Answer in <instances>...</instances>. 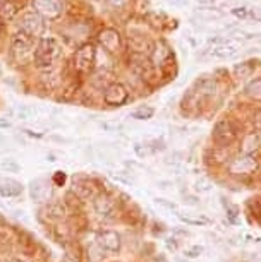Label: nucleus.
<instances>
[{
	"label": "nucleus",
	"mask_w": 261,
	"mask_h": 262,
	"mask_svg": "<svg viewBox=\"0 0 261 262\" xmlns=\"http://www.w3.org/2000/svg\"><path fill=\"white\" fill-rule=\"evenodd\" d=\"M61 45L55 38H42L38 41L36 48H34V55H33V62L36 67L40 69H50L55 67V62L61 58Z\"/></svg>",
	"instance_id": "nucleus-1"
},
{
	"label": "nucleus",
	"mask_w": 261,
	"mask_h": 262,
	"mask_svg": "<svg viewBox=\"0 0 261 262\" xmlns=\"http://www.w3.org/2000/svg\"><path fill=\"white\" fill-rule=\"evenodd\" d=\"M237 136H239L237 125L234 123L232 118H227V117L220 118V120L215 123L213 132H211L213 142L220 147H229L230 144H234V142L237 141Z\"/></svg>",
	"instance_id": "nucleus-2"
},
{
	"label": "nucleus",
	"mask_w": 261,
	"mask_h": 262,
	"mask_svg": "<svg viewBox=\"0 0 261 262\" xmlns=\"http://www.w3.org/2000/svg\"><path fill=\"white\" fill-rule=\"evenodd\" d=\"M34 39L26 36L23 33H17L16 36L12 39V45H11V55L16 62L24 63L28 60H33L34 55Z\"/></svg>",
	"instance_id": "nucleus-3"
},
{
	"label": "nucleus",
	"mask_w": 261,
	"mask_h": 262,
	"mask_svg": "<svg viewBox=\"0 0 261 262\" xmlns=\"http://www.w3.org/2000/svg\"><path fill=\"white\" fill-rule=\"evenodd\" d=\"M96 60V48L91 43H85L83 47H79L74 53L72 58V67L77 74H88L95 67Z\"/></svg>",
	"instance_id": "nucleus-4"
},
{
	"label": "nucleus",
	"mask_w": 261,
	"mask_h": 262,
	"mask_svg": "<svg viewBox=\"0 0 261 262\" xmlns=\"http://www.w3.org/2000/svg\"><path fill=\"white\" fill-rule=\"evenodd\" d=\"M256 170H258V160H256L254 155H240L234 158L229 165V173L232 177H237V179L253 175Z\"/></svg>",
	"instance_id": "nucleus-5"
},
{
	"label": "nucleus",
	"mask_w": 261,
	"mask_h": 262,
	"mask_svg": "<svg viewBox=\"0 0 261 262\" xmlns=\"http://www.w3.org/2000/svg\"><path fill=\"white\" fill-rule=\"evenodd\" d=\"M19 31L29 38H40L45 33V21L36 12H26L19 21Z\"/></svg>",
	"instance_id": "nucleus-6"
},
{
	"label": "nucleus",
	"mask_w": 261,
	"mask_h": 262,
	"mask_svg": "<svg viewBox=\"0 0 261 262\" xmlns=\"http://www.w3.org/2000/svg\"><path fill=\"white\" fill-rule=\"evenodd\" d=\"M31 4L38 16L43 19H50V21H55L64 12L62 0H31Z\"/></svg>",
	"instance_id": "nucleus-7"
},
{
	"label": "nucleus",
	"mask_w": 261,
	"mask_h": 262,
	"mask_svg": "<svg viewBox=\"0 0 261 262\" xmlns=\"http://www.w3.org/2000/svg\"><path fill=\"white\" fill-rule=\"evenodd\" d=\"M98 43L100 47L105 50L108 55H117L122 52V38L117 29L114 28H107L98 34Z\"/></svg>",
	"instance_id": "nucleus-8"
},
{
	"label": "nucleus",
	"mask_w": 261,
	"mask_h": 262,
	"mask_svg": "<svg viewBox=\"0 0 261 262\" xmlns=\"http://www.w3.org/2000/svg\"><path fill=\"white\" fill-rule=\"evenodd\" d=\"M129 100V93H127L126 86L121 82H112L105 88L103 93V101L108 106H122Z\"/></svg>",
	"instance_id": "nucleus-9"
},
{
	"label": "nucleus",
	"mask_w": 261,
	"mask_h": 262,
	"mask_svg": "<svg viewBox=\"0 0 261 262\" xmlns=\"http://www.w3.org/2000/svg\"><path fill=\"white\" fill-rule=\"evenodd\" d=\"M93 209L98 216L110 217L117 209V201L108 192H98V195L93 199Z\"/></svg>",
	"instance_id": "nucleus-10"
},
{
	"label": "nucleus",
	"mask_w": 261,
	"mask_h": 262,
	"mask_svg": "<svg viewBox=\"0 0 261 262\" xmlns=\"http://www.w3.org/2000/svg\"><path fill=\"white\" fill-rule=\"evenodd\" d=\"M95 242L105 252H119L121 250V235L114 230H102L98 231Z\"/></svg>",
	"instance_id": "nucleus-11"
},
{
	"label": "nucleus",
	"mask_w": 261,
	"mask_h": 262,
	"mask_svg": "<svg viewBox=\"0 0 261 262\" xmlns=\"http://www.w3.org/2000/svg\"><path fill=\"white\" fill-rule=\"evenodd\" d=\"M72 194L79 201H93L98 195V190L95 182H91L90 179H77L74 180Z\"/></svg>",
	"instance_id": "nucleus-12"
},
{
	"label": "nucleus",
	"mask_w": 261,
	"mask_h": 262,
	"mask_svg": "<svg viewBox=\"0 0 261 262\" xmlns=\"http://www.w3.org/2000/svg\"><path fill=\"white\" fill-rule=\"evenodd\" d=\"M170 57H172V50H170V47L167 45L165 41L155 43L153 48L150 50V62L153 63L155 67L164 66V63L169 60Z\"/></svg>",
	"instance_id": "nucleus-13"
},
{
	"label": "nucleus",
	"mask_w": 261,
	"mask_h": 262,
	"mask_svg": "<svg viewBox=\"0 0 261 262\" xmlns=\"http://www.w3.org/2000/svg\"><path fill=\"white\" fill-rule=\"evenodd\" d=\"M31 197L34 202H48V197H50V185H48L47 180H33L31 182Z\"/></svg>",
	"instance_id": "nucleus-14"
},
{
	"label": "nucleus",
	"mask_w": 261,
	"mask_h": 262,
	"mask_svg": "<svg viewBox=\"0 0 261 262\" xmlns=\"http://www.w3.org/2000/svg\"><path fill=\"white\" fill-rule=\"evenodd\" d=\"M237 53H239V48L227 41V43H224V45L213 47V50L210 52V55L215 58H222V60H227V58H234Z\"/></svg>",
	"instance_id": "nucleus-15"
},
{
	"label": "nucleus",
	"mask_w": 261,
	"mask_h": 262,
	"mask_svg": "<svg viewBox=\"0 0 261 262\" xmlns=\"http://www.w3.org/2000/svg\"><path fill=\"white\" fill-rule=\"evenodd\" d=\"M240 146H243V155H254V151L259 149L261 146V134H258V132L246 134Z\"/></svg>",
	"instance_id": "nucleus-16"
},
{
	"label": "nucleus",
	"mask_w": 261,
	"mask_h": 262,
	"mask_svg": "<svg viewBox=\"0 0 261 262\" xmlns=\"http://www.w3.org/2000/svg\"><path fill=\"white\" fill-rule=\"evenodd\" d=\"M21 192H23V185L19 184V182L12 179L0 180V194L4 197H17V195H21Z\"/></svg>",
	"instance_id": "nucleus-17"
},
{
	"label": "nucleus",
	"mask_w": 261,
	"mask_h": 262,
	"mask_svg": "<svg viewBox=\"0 0 261 262\" xmlns=\"http://www.w3.org/2000/svg\"><path fill=\"white\" fill-rule=\"evenodd\" d=\"M42 82H43V86L48 88V90L57 88L58 82H61V72H58V69H55V67L45 69V72H43V76H42Z\"/></svg>",
	"instance_id": "nucleus-18"
},
{
	"label": "nucleus",
	"mask_w": 261,
	"mask_h": 262,
	"mask_svg": "<svg viewBox=\"0 0 261 262\" xmlns=\"http://www.w3.org/2000/svg\"><path fill=\"white\" fill-rule=\"evenodd\" d=\"M179 220L184 221L186 225H194V226H201V225H210V220L203 214H194V212H179Z\"/></svg>",
	"instance_id": "nucleus-19"
},
{
	"label": "nucleus",
	"mask_w": 261,
	"mask_h": 262,
	"mask_svg": "<svg viewBox=\"0 0 261 262\" xmlns=\"http://www.w3.org/2000/svg\"><path fill=\"white\" fill-rule=\"evenodd\" d=\"M45 212L52 221H62L64 217H66V207H64L61 202H48L45 207Z\"/></svg>",
	"instance_id": "nucleus-20"
},
{
	"label": "nucleus",
	"mask_w": 261,
	"mask_h": 262,
	"mask_svg": "<svg viewBox=\"0 0 261 262\" xmlns=\"http://www.w3.org/2000/svg\"><path fill=\"white\" fill-rule=\"evenodd\" d=\"M17 14V6L12 0H0V19L2 21H11Z\"/></svg>",
	"instance_id": "nucleus-21"
},
{
	"label": "nucleus",
	"mask_w": 261,
	"mask_h": 262,
	"mask_svg": "<svg viewBox=\"0 0 261 262\" xmlns=\"http://www.w3.org/2000/svg\"><path fill=\"white\" fill-rule=\"evenodd\" d=\"M244 91L253 101H261V76L253 79V81H249Z\"/></svg>",
	"instance_id": "nucleus-22"
},
{
	"label": "nucleus",
	"mask_w": 261,
	"mask_h": 262,
	"mask_svg": "<svg viewBox=\"0 0 261 262\" xmlns=\"http://www.w3.org/2000/svg\"><path fill=\"white\" fill-rule=\"evenodd\" d=\"M153 115H155V108L150 106V105H143L131 113V117L136 118V120H150Z\"/></svg>",
	"instance_id": "nucleus-23"
},
{
	"label": "nucleus",
	"mask_w": 261,
	"mask_h": 262,
	"mask_svg": "<svg viewBox=\"0 0 261 262\" xmlns=\"http://www.w3.org/2000/svg\"><path fill=\"white\" fill-rule=\"evenodd\" d=\"M254 67L251 66V62H243L240 66H235L234 67V74L237 79H248L251 77V74H253Z\"/></svg>",
	"instance_id": "nucleus-24"
},
{
	"label": "nucleus",
	"mask_w": 261,
	"mask_h": 262,
	"mask_svg": "<svg viewBox=\"0 0 261 262\" xmlns=\"http://www.w3.org/2000/svg\"><path fill=\"white\" fill-rule=\"evenodd\" d=\"M103 257H105V250H102L100 245H98L96 242H93L90 245V249H88V259L91 262H102Z\"/></svg>",
	"instance_id": "nucleus-25"
},
{
	"label": "nucleus",
	"mask_w": 261,
	"mask_h": 262,
	"mask_svg": "<svg viewBox=\"0 0 261 262\" xmlns=\"http://www.w3.org/2000/svg\"><path fill=\"white\" fill-rule=\"evenodd\" d=\"M249 209L253 212L254 220L261 225V199H258V197L256 199H249Z\"/></svg>",
	"instance_id": "nucleus-26"
},
{
	"label": "nucleus",
	"mask_w": 261,
	"mask_h": 262,
	"mask_svg": "<svg viewBox=\"0 0 261 262\" xmlns=\"http://www.w3.org/2000/svg\"><path fill=\"white\" fill-rule=\"evenodd\" d=\"M0 168L7 173H17L19 170H21V166H19V163L16 160H4L2 163H0Z\"/></svg>",
	"instance_id": "nucleus-27"
},
{
	"label": "nucleus",
	"mask_w": 261,
	"mask_h": 262,
	"mask_svg": "<svg viewBox=\"0 0 261 262\" xmlns=\"http://www.w3.org/2000/svg\"><path fill=\"white\" fill-rule=\"evenodd\" d=\"M211 189V182L206 179V177H199L194 184V190L196 192H208Z\"/></svg>",
	"instance_id": "nucleus-28"
},
{
	"label": "nucleus",
	"mask_w": 261,
	"mask_h": 262,
	"mask_svg": "<svg viewBox=\"0 0 261 262\" xmlns=\"http://www.w3.org/2000/svg\"><path fill=\"white\" fill-rule=\"evenodd\" d=\"M224 206H225V211H227L229 220L232 221V223H237V216H239V209H237V206L230 204V202H224Z\"/></svg>",
	"instance_id": "nucleus-29"
},
{
	"label": "nucleus",
	"mask_w": 261,
	"mask_h": 262,
	"mask_svg": "<svg viewBox=\"0 0 261 262\" xmlns=\"http://www.w3.org/2000/svg\"><path fill=\"white\" fill-rule=\"evenodd\" d=\"M131 0H107V6L110 9H115V11H122L129 6Z\"/></svg>",
	"instance_id": "nucleus-30"
},
{
	"label": "nucleus",
	"mask_w": 261,
	"mask_h": 262,
	"mask_svg": "<svg viewBox=\"0 0 261 262\" xmlns=\"http://www.w3.org/2000/svg\"><path fill=\"white\" fill-rule=\"evenodd\" d=\"M232 14L237 19H243V21H248L249 19V7H234Z\"/></svg>",
	"instance_id": "nucleus-31"
},
{
	"label": "nucleus",
	"mask_w": 261,
	"mask_h": 262,
	"mask_svg": "<svg viewBox=\"0 0 261 262\" xmlns=\"http://www.w3.org/2000/svg\"><path fill=\"white\" fill-rule=\"evenodd\" d=\"M134 151H136V155L139 156V158H146L148 155H150V152H153V151H151V147L148 146V144H136Z\"/></svg>",
	"instance_id": "nucleus-32"
},
{
	"label": "nucleus",
	"mask_w": 261,
	"mask_h": 262,
	"mask_svg": "<svg viewBox=\"0 0 261 262\" xmlns=\"http://www.w3.org/2000/svg\"><path fill=\"white\" fill-rule=\"evenodd\" d=\"M155 202H156L158 206L165 207V209H170V211H175V209H177V206L174 204V202H172V201H167V199H162V197H156Z\"/></svg>",
	"instance_id": "nucleus-33"
},
{
	"label": "nucleus",
	"mask_w": 261,
	"mask_h": 262,
	"mask_svg": "<svg viewBox=\"0 0 261 262\" xmlns=\"http://www.w3.org/2000/svg\"><path fill=\"white\" fill-rule=\"evenodd\" d=\"M201 252H203V247H199V245H196V247H191V249L186 250V255L191 257V259H194V257H198Z\"/></svg>",
	"instance_id": "nucleus-34"
},
{
	"label": "nucleus",
	"mask_w": 261,
	"mask_h": 262,
	"mask_svg": "<svg viewBox=\"0 0 261 262\" xmlns=\"http://www.w3.org/2000/svg\"><path fill=\"white\" fill-rule=\"evenodd\" d=\"M253 122H254L256 132H258V134H261V110H258V112L254 113V118H253Z\"/></svg>",
	"instance_id": "nucleus-35"
},
{
	"label": "nucleus",
	"mask_w": 261,
	"mask_h": 262,
	"mask_svg": "<svg viewBox=\"0 0 261 262\" xmlns=\"http://www.w3.org/2000/svg\"><path fill=\"white\" fill-rule=\"evenodd\" d=\"M6 249H9V238L6 233L0 231V250H6Z\"/></svg>",
	"instance_id": "nucleus-36"
},
{
	"label": "nucleus",
	"mask_w": 261,
	"mask_h": 262,
	"mask_svg": "<svg viewBox=\"0 0 261 262\" xmlns=\"http://www.w3.org/2000/svg\"><path fill=\"white\" fill-rule=\"evenodd\" d=\"M184 202H186V204H191V206L199 204L198 197H194V195H186V197H184Z\"/></svg>",
	"instance_id": "nucleus-37"
},
{
	"label": "nucleus",
	"mask_w": 261,
	"mask_h": 262,
	"mask_svg": "<svg viewBox=\"0 0 261 262\" xmlns=\"http://www.w3.org/2000/svg\"><path fill=\"white\" fill-rule=\"evenodd\" d=\"M55 182H57V184H61V182H62V184H64V182H66V175H64V173H62V171H57Z\"/></svg>",
	"instance_id": "nucleus-38"
},
{
	"label": "nucleus",
	"mask_w": 261,
	"mask_h": 262,
	"mask_svg": "<svg viewBox=\"0 0 261 262\" xmlns=\"http://www.w3.org/2000/svg\"><path fill=\"white\" fill-rule=\"evenodd\" d=\"M9 127H11V122L4 120V118H0V128H9Z\"/></svg>",
	"instance_id": "nucleus-39"
},
{
	"label": "nucleus",
	"mask_w": 261,
	"mask_h": 262,
	"mask_svg": "<svg viewBox=\"0 0 261 262\" xmlns=\"http://www.w3.org/2000/svg\"><path fill=\"white\" fill-rule=\"evenodd\" d=\"M167 247H169V249H172V250H175V247H177L175 240H167Z\"/></svg>",
	"instance_id": "nucleus-40"
},
{
	"label": "nucleus",
	"mask_w": 261,
	"mask_h": 262,
	"mask_svg": "<svg viewBox=\"0 0 261 262\" xmlns=\"http://www.w3.org/2000/svg\"><path fill=\"white\" fill-rule=\"evenodd\" d=\"M198 4H203V6H210V4H213L215 0H196Z\"/></svg>",
	"instance_id": "nucleus-41"
},
{
	"label": "nucleus",
	"mask_w": 261,
	"mask_h": 262,
	"mask_svg": "<svg viewBox=\"0 0 261 262\" xmlns=\"http://www.w3.org/2000/svg\"><path fill=\"white\" fill-rule=\"evenodd\" d=\"M9 262H24V260L19 259V257H12V259H9Z\"/></svg>",
	"instance_id": "nucleus-42"
}]
</instances>
